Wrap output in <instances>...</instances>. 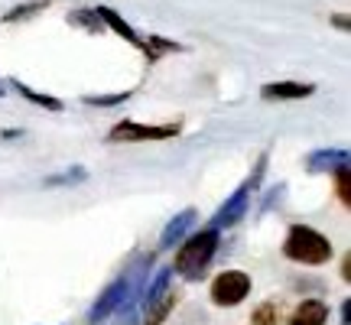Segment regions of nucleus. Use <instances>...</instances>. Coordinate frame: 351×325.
<instances>
[{
    "mask_svg": "<svg viewBox=\"0 0 351 325\" xmlns=\"http://www.w3.org/2000/svg\"><path fill=\"white\" fill-rule=\"evenodd\" d=\"M283 254L289 261L296 263H306V267H319V263H328L332 261V241L326 234H319L315 228H306V225H293L289 228L287 241H283Z\"/></svg>",
    "mask_w": 351,
    "mask_h": 325,
    "instance_id": "1",
    "label": "nucleus"
},
{
    "mask_svg": "<svg viewBox=\"0 0 351 325\" xmlns=\"http://www.w3.org/2000/svg\"><path fill=\"white\" fill-rule=\"evenodd\" d=\"M215 250H218V231H212V228L195 231L176 254V274H182L186 280H199L205 274V267L212 263Z\"/></svg>",
    "mask_w": 351,
    "mask_h": 325,
    "instance_id": "2",
    "label": "nucleus"
},
{
    "mask_svg": "<svg viewBox=\"0 0 351 325\" xmlns=\"http://www.w3.org/2000/svg\"><path fill=\"white\" fill-rule=\"evenodd\" d=\"M179 134V124H137V121H121L111 127L108 140L111 143H140V140H169Z\"/></svg>",
    "mask_w": 351,
    "mask_h": 325,
    "instance_id": "3",
    "label": "nucleus"
},
{
    "mask_svg": "<svg viewBox=\"0 0 351 325\" xmlns=\"http://www.w3.org/2000/svg\"><path fill=\"white\" fill-rule=\"evenodd\" d=\"M251 293V276L244 270H225V274L215 276L212 283V300L215 306H238L247 300Z\"/></svg>",
    "mask_w": 351,
    "mask_h": 325,
    "instance_id": "4",
    "label": "nucleus"
},
{
    "mask_svg": "<svg viewBox=\"0 0 351 325\" xmlns=\"http://www.w3.org/2000/svg\"><path fill=\"white\" fill-rule=\"evenodd\" d=\"M127 296H130V270H127L124 276H117L114 283H108V287H104V293H101L98 300H95L91 313H88V325L104 322V319H108L114 309H121V306H124Z\"/></svg>",
    "mask_w": 351,
    "mask_h": 325,
    "instance_id": "5",
    "label": "nucleus"
},
{
    "mask_svg": "<svg viewBox=\"0 0 351 325\" xmlns=\"http://www.w3.org/2000/svg\"><path fill=\"white\" fill-rule=\"evenodd\" d=\"M251 182H244V186H238L231 195H228V202L215 212L212 218V231H221V228H231L238 225L241 218H244V212H247V202H251Z\"/></svg>",
    "mask_w": 351,
    "mask_h": 325,
    "instance_id": "6",
    "label": "nucleus"
},
{
    "mask_svg": "<svg viewBox=\"0 0 351 325\" xmlns=\"http://www.w3.org/2000/svg\"><path fill=\"white\" fill-rule=\"evenodd\" d=\"M306 169H309V173H335V169H348V150L328 147V150L309 153V156H306Z\"/></svg>",
    "mask_w": 351,
    "mask_h": 325,
    "instance_id": "7",
    "label": "nucleus"
},
{
    "mask_svg": "<svg viewBox=\"0 0 351 325\" xmlns=\"http://www.w3.org/2000/svg\"><path fill=\"white\" fill-rule=\"evenodd\" d=\"M315 91V85H302V82H270L261 88V95L267 101H300L309 98Z\"/></svg>",
    "mask_w": 351,
    "mask_h": 325,
    "instance_id": "8",
    "label": "nucleus"
},
{
    "mask_svg": "<svg viewBox=\"0 0 351 325\" xmlns=\"http://www.w3.org/2000/svg\"><path fill=\"white\" fill-rule=\"evenodd\" d=\"M328 322V306L319 300H302L293 315H289L287 325H326Z\"/></svg>",
    "mask_w": 351,
    "mask_h": 325,
    "instance_id": "9",
    "label": "nucleus"
},
{
    "mask_svg": "<svg viewBox=\"0 0 351 325\" xmlns=\"http://www.w3.org/2000/svg\"><path fill=\"white\" fill-rule=\"evenodd\" d=\"M192 225H195V208H182V212H179L173 221L166 225L163 238H160V248H176V244L189 234V228H192Z\"/></svg>",
    "mask_w": 351,
    "mask_h": 325,
    "instance_id": "10",
    "label": "nucleus"
},
{
    "mask_svg": "<svg viewBox=\"0 0 351 325\" xmlns=\"http://www.w3.org/2000/svg\"><path fill=\"white\" fill-rule=\"evenodd\" d=\"M176 302H179V293L166 289L160 300H153L150 306H143V325H163V322H166V315L173 313Z\"/></svg>",
    "mask_w": 351,
    "mask_h": 325,
    "instance_id": "11",
    "label": "nucleus"
},
{
    "mask_svg": "<svg viewBox=\"0 0 351 325\" xmlns=\"http://www.w3.org/2000/svg\"><path fill=\"white\" fill-rule=\"evenodd\" d=\"M98 20L101 23H108L114 29V33H117V36H124L127 43H130V46H137V49H143V39L137 36V33H134V26L130 23H124V20H121V16H117V13L111 10V7H98Z\"/></svg>",
    "mask_w": 351,
    "mask_h": 325,
    "instance_id": "12",
    "label": "nucleus"
},
{
    "mask_svg": "<svg viewBox=\"0 0 351 325\" xmlns=\"http://www.w3.org/2000/svg\"><path fill=\"white\" fill-rule=\"evenodd\" d=\"M169 276H173V267H160V270L153 274V280H147V287L140 289V302L150 306L153 300H160L166 289H169Z\"/></svg>",
    "mask_w": 351,
    "mask_h": 325,
    "instance_id": "13",
    "label": "nucleus"
},
{
    "mask_svg": "<svg viewBox=\"0 0 351 325\" xmlns=\"http://www.w3.org/2000/svg\"><path fill=\"white\" fill-rule=\"evenodd\" d=\"M10 85L16 88V91H20V95H23L26 101H33V104H39V108H49V111H62V101H59V98H52V95H43V91H33L29 85H23V82H16V78H13Z\"/></svg>",
    "mask_w": 351,
    "mask_h": 325,
    "instance_id": "14",
    "label": "nucleus"
},
{
    "mask_svg": "<svg viewBox=\"0 0 351 325\" xmlns=\"http://www.w3.org/2000/svg\"><path fill=\"white\" fill-rule=\"evenodd\" d=\"M251 325H280V306L276 302H261L251 315Z\"/></svg>",
    "mask_w": 351,
    "mask_h": 325,
    "instance_id": "15",
    "label": "nucleus"
},
{
    "mask_svg": "<svg viewBox=\"0 0 351 325\" xmlns=\"http://www.w3.org/2000/svg\"><path fill=\"white\" fill-rule=\"evenodd\" d=\"M88 173L82 169V166H72L69 173H59V176H49L46 179V186H75V182H85Z\"/></svg>",
    "mask_w": 351,
    "mask_h": 325,
    "instance_id": "16",
    "label": "nucleus"
},
{
    "mask_svg": "<svg viewBox=\"0 0 351 325\" xmlns=\"http://www.w3.org/2000/svg\"><path fill=\"white\" fill-rule=\"evenodd\" d=\"M335 189H339V199L345 202V205H351V173L348 169H335Z\"/></svg>",
    "mask_w": 351,
    "mask_h": 325,
    "instance_id": "17",
    "label": "nucleus"
},
{
    "mask_svg": "<svg viewBox=\"0 0 351 325\" xmlns=\"http://www.w3.org/2000/svg\"><path fill=\"white\" fill-rule=\"evenodd\" d=\"M130 98V91H117V95H88L85 104H98V108H108V104H121V101Z\"/></svg>",
    "mask_w": 351,
    "mask_h": 325,
    "instance_id": "18",
    "label": "nucleus"
},
{
    "mask_svg": "<svg viewBox=\"0 0 351 325\" xmlns=\"http://www.w3.org/2000/svg\"><path fill=\"white\" fill-rule=\"evenodd\" d=\"M39 10H43V3H23V7H13V10L3 16V20H7V23H16V20H29V16H33V13H39Z\"/></svg>",
    "mask_w": 351,
    "mask_h": 325,
    "instance_id": "19",
    "label": "nucleus"
},
{
    "mask_svg": "<svg viewBox=\"0 0 351 325\" xmlns=\"http://www.w3.org/2000/svg\"><path fill=\"white\" fill-rule=\"evenodd\" d=\"M341 325H351V300L341 302Z\"/></svg>",
    "mask_w": 351,
    "mask_h": 325,
    "instance_id": "20",
    "label": "nucleus"
},
{
    "mask_svg": "<svg viewBox=\"0 0 351 325\" xmlns=\"http://www.w3.org/2000/svg\"><path fill=\"white\" fill-rule=\"evenodd\" d=\"M341 276H345V280H351V257H345V263H341Z\"/></svg>",
    "mask_w": 351,
    "mask_h": 325,
    "instance_id": "21",
    "label": "nucleus"
},
{
    "mask_svg": "<svg viewBox=\"0 0 351 325\" xmlns=\"http://www.w3.org/2000/svg\"><path fill=\"white\" fill-rule=\"evenodd\" d=\"M3 95H7V91H3V88H0V98H3Z\"/></svg>",
    "mask_w": 351,
    "mask_h": 325,
    "instance_id": "22",
    "label": "nucleus"
}]
</instances>
